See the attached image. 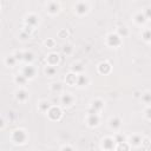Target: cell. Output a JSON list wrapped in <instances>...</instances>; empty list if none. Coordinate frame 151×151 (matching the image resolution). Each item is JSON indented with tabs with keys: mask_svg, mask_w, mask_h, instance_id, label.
I'll return each instance as SVG.
<instances>
[{
	"mask_svg": "<svg viewBox=\"0 0 151 151\" xmlns=\"http://www.w3.org/2000/svg\"><path fill=\"white\" fill-rule=\"evenodd\" d=\"M12 138H13V140L15 143L23 144V143H25V140H26V134H25L24 130H15Z\"/></svg>",
	"mask_w": 151,
	"mask_h": 151,
	"instance_id": "cell-1",
	"label": "cell"
},
{
	"mask_svg": "<svg viewBox=\"0 0 151 151\" xmlns=\"http://www.w3.org/2000/svg\"><path fill=\"white\" fill-rule=\"evenodd\" d=\"M47 115H48L50 119L58 120V119H60V117H62V110H60L59 107H57V106H53L47 111Z\"/></svg>",
	"mask_w": 151,
	"mask_h": 151,
	"instance_id": "cell-2",
	"label": "cell"
},
{
	"mask_svg": "<svg viewBox=\"0 0 151 151\" xmlns=\"http://www.w3.org/2000/svg\"><path fill=\"white\" fill-rule=\"evenodd\" d=\"M120 43H122V39L118 34H115V33H111L107 36V44L112 47H116V46H119Z\"/></svg>",
	"mask_w": 151,
	"mask_h": 151,
	"instance_id": "cell-3",
	"label": "cell"
},
{
	"mask_svg": "<svg viewBox=\"0 0 151 151\" xmlns=\"http://www.w3.org/2000/svg\"><path fill=\"white\" fill-rule=\"evenodd\" d=\"M115 144H116V140L113 138H106V139L103 140V148H104L105 151H111V150H113Z\"/></svg>",
	"mask_w": 151,
	"mask_h": 151,
	"instance_id": "cell-4",
	"label": "cell"
},
{
	"mask_svg": "<svg viewBox=\"0 0 151 151\" xmlns=\"http://www.w3.org/2000/svg\"><path fill=\"white\" fill-rule=\"evenodd\" d=\"M23 76L26 78V79H31L36 76V68L32 67V66H26L23 71Z\"/></svg>",
	"mask_w": 151,
	"mask_h": 151,
	"instance_id": "cell-5",
	"label": "cell"
},
{
	"mask_svg": "<svg viewBox=\"0 0 151 151\" xmlns=\"http://www.w3.org/2000/svg\"><path fill=\"white\" fill-rule=\"evenodd\" d=\"M47 63L50 64V66H54L59 63V56L56 53H51L47 57Z\"/></svg>",
	"mask_w": 151,
	"mask_h": 151,
	"instance_id": "cell-6",
	"label": "cell"
},
{
	"mask_svg": "<svg viewBox=\"0 0 151 151\" xmlns=\"http://www.w3.org/2000/svg\"><path fill=\"white\" fill-rule=\"evenodd\" d=\"M87 123L90 126H97L99 124V117L98 115H90L89 118H87Z\"/></svg>",
	"mask_w": 151,
	"mask_h": 151,
	"instance_id": "cell-7",
	"label": "cell"
},
{
	"mask_svg": "<svg viewBox=\"0 0 151 151\" xmlns=\"http://www.w3.org/2000/svg\"><path fill=\"white\" fill-rule=\"evenodd\" d=\"M76 11H77V13H79V14L85 13V12L87 11V4H85V3H78V4L76 5Z\"/></svg>",
	"mask_w": 151,
	"mask_h": 151,
	"instance_id": "cell-8",
	"label": "cell"
},
{
	"mask_svg": "<svg viewBox=\"0 0 151 151\" xmlns=\"http://www.w3.org/2000/svg\"><path fill=\"white\" fill-rule=\"evenodd\" d=\"M26 24L28 26H34L38 24V17L34 15V14H30L27 18H26Z\"/></svg>",
	"mask_w": 151,
	"mask_h": 151,
	"instance_id": "cell-9",
	"label": "cell"
},
{
	"mask_svg": "<svg viewBox=\"0 0 151 151\" xmlns=\"http://www.w3.org/2000/svg\"><path fill=\"white\" fill-rule=\"evenodd\" d=\"M98 70H99L100 73L106 74V73H109L110 71H111V66H110V64H107V63H102V64L99 65Z\"/></svg>",
	"mask_w": 151,
	"mask_h": 151,
	"instance_id": "cell-10",
	"label": "cell"
},
{
	"mask_svg": "<svg viewBox=\"0 0 151 151\" xmlns=\"http://www.w3.org/2000/svg\"><path fill=\"white\" fill-rule=\"evenodd\" d=\"M62 103L64 105H71L73 103V97L70 95V93H66V95H63L62 97Z\"/></svg>",
	"mask_w": 151,
	"mask_h": 151,
	"instance_id": "cell-11",
	"label": "cell"
},
{
	"mask_svg": "<svg viewBox=\"0 0 151 151\" xmlns=\"http://www.w3.org/2000/svg\"><path fill=\"white\" fill-rule=\"evenodd\" d=\"M17 98L20 102H25L28 98V92H26L25 90H19V91H17Z\"/></svg>",
	"mask_w": 151,
	"mask_h": 151,
	"instance_id": "cell-12",
	"label": "cell"
},
{
	"mask_svg": "<svg viewBox=\"0 0 151 151\" xmlns=\"http://www.w3.org/2000/svg\"><path fill=\"white\" fill-rule=\"evenodd\" d=\"M77 79H78V76H76L74 73H70L66 76V83L68 85H74L77 84Z\"/></svg>",
	"mask_w": 151,
	"mask_h": 151,
	"instance_id": "cell-13",
	"label": "cell"
},
{
	"mask_svg": "<svg viewBox=\"0 0 151 151\" xmlns=\"http://www.w3.org/2000/svg\"><path fill=\"white\" fill-rule=\"evenodd\" d=\"M103 106H104V103L102 102V100H100V99H96V100H93V102H92V107L91 109H93L95 111L97 112V111H99V110H102Z\"/></svg>",
	"mask_w": 151,
	"mask_h": 151,
	"instance_id": "cell-14",
	"label": "cell"
},
{
	"mask_svg": "<svg viewBox=\"0 0 151 151\" xmlns=\"http://www.w3.org/2000/svg\"><path fill=\"white\" fill-rule=\"evenodd\" d=\"M120 124H122V120H120V118H118V117L110 119V126L112 129H118L120 126Z\"/></svg>",
	"mask_w": 151,
	"mask_h": 151,
	"instance_id": "cell-15",
	"label": "cell"
},
{
	"mask_svg": "<svg viewBox=\"0 0 151 151\" xmlns=\"http://www.w3.org/2000/svg\"><path fill=\"white\" fill-rule=\"evenodd\" d=\"M47 9H48L50 13H56V12H58V9H59V5L57 3H50L47 5Z\"/></svg>",
	"mask_w": 151,
	"mask_h": 151,
	"instance_id": "cell-16",
	"label": "cell"
},
{
	"mask_svg": "<svg viewBox=\"0 0 151 151\" xmlns=\"http://www.w3.org/2000/svg\"><path fill=\"white\" fill-rule=\"evenodd\" d=\"M87 78L85 77V76H83V74H80V76H78V79H77V85H79V86H84V85H86L87 84Z\"/></svg>",
	"mask_w": 151,
	"mask_h": 151,
	"instance_id": "cell-17",
	"label": "cell"
},
{
	"mask_svg": "<svg viewBox=\"0 0 151 151\" xmlns=\"http://www.w3.org/2000/svg\"><path fill=\"white\" fill-rule=\"evenodd\" d=\"M142 137L138 136V135H135L132 138H131V144L135 145V146H138L139 144H142Z\"/></svg>",
	"mask_w": 151,
	"mask_h": 151,
	"instance_id": "cell-18",
	"label": "cell"
},
{
	"mask_svg": "<svg viewBox=\"0 0 151 151\" xmlns=\"http://www.w3.org/2000/svg\"><path fill=\"white\" fill-rule=\"evenodd\" d=\"M50 109H51V107H50V103L48 102H42L39 104V110H40V111H43V112H47Z\"/></svg>",
	"mask_w": 151,
	"mask_h": 151,
	"instance_id": "cell-19",
	"label": "cell"
},
{
	"mask_svg": "<svg viewBox=\"0 0 151 151\" xmlns=\"http://www.w3.org/2000/svg\"><path fill=\"white\" fill-rule=\"evenodd\" d=\"M135 20H136V23H138V24H144L146 21V18H145L144 13H138L135 17Z\"/></svg>",
	"mask_w": 151,
	"mask_h": 151,
	"instance_id": "cell-20",
	"label": "cell"
},
{
	"mask_svg": "<svg viewBox=\"0 0 151 151\" xmlns=\"http://www.w3.org/2000/svg\"><path fill=\"white\" fill-rule=\"evenodd\" d=\"M130 150V146L129 144L125 142V143H120L117 145V151H129Z\"/></svg>",
	"mask_w": 151,
	"mask_h": 151,
	"instance_id": "cell-21",
	"label": "cell"
},
{
	"mask_svg": "<svg viewBox=\"0 0 151 151\" xmlns=\"http://www.w3.org/2000/svg\"><path fill=\"white\" fill-rule=\"evenodd\" d=\"M129 34V31H128V28L125 27V26H123V27H120L119 30H118V36L120 37V38H124V37H126Z\"/></svg>",
	"mask_w": 151,
	"mask_h": 151,
	"instance_id": "cell-22",
	"label": "cell"
},
{
	"mask_svg": "<svg viewBox=\"0 0 151 151\" xmlns=\"http://www.w3.org/2000/svg\"><path fill=\"white\" fill-rule=\"evenodd\" d=\"M5 62H6V64H7L8 66H13V65L15 64V62H17V59L14 58V56H11V57H7Z\"/></svg>",
	"mask_w": 151,
	"mask_h": 151,
	"instance_id": "cell-23",
	"label": "cell"
},
{
	"mask_svg": "<svg viewBox=\"0 0 151 151\" xmlns=\"http://www.w3.org/2000/svg\"><path fill=\"white\" fill-rule=\"evenodd\" d=\"M56 71H57V70H56L54 66H47L46 70H45V72H46L47 76H54Z\"/></svg>",
	"mask_w": 151,
	"mask_h": 151,
	"instance_id": "cell-24",
	"label": "cell"
},
{
	"mask_svg": "<svg viewBox=\"0 0 151 151\" xmlns=\"http://www.w3.org/2000/svg\"><path fill=\"white\" fill-rule=\"evenodd\" d=\"M142 99L144 100L145 103L151 104V93H150V92H145V93H143V95H142Z\"/></svg>",
	"mask_w": 151,
	"mask_h": 151,
	"instance_id": "cell-25",
	"label": "cell"
},
{
	"mask_svg": "<svg viewBox=\"0 0 151 151\" xmlns=\"http://www.w3.org/2000/svg\"><path fill=\"white\" fill-rule=\"evenodd\" d=\"M24 60L25 62H32L33 60V53L31 52H24Z\"/></svg>",
	"mask_w": 151,
	"mask_h": 151,
	"instance_id": "cell-26",
	"label": "cell"
},
{
	"mask_svg": "<svg viewBox=\"0 0 151 151\" xmlns=\"http://www.w3.org/2000/svg\"><path fill=\"white\" fill-rule=\"evenodd\" d=\"M15 82L19 84V85H24L25 83H26V78L21 74V76H17L15 77Z\"/></svg>",
	"mask_w": 151,
	"mask_h": 151,
	"instance_id": "cell-27",
	"label": "cell"
},
{
	"mask_svg": "<svg viewBox=\"0 0 151 151\" xmlns=\"http://www.w3.org/2000/svg\"><path fill=\"white\" fill-rule=\"evenodd\" d=\"M143 39L146 42H151V30H146L143 32Z\"/></svg>",
	"mask_w": 151,
	"mask_h": 151,
	"instance_id": "cell-28",
	"label": "cell"
},
{
	"mask_svg": "<svg viewBox=\"0 0 151 151\" xmlns=\"http://www.w3.org/2000/svg\"><path fill=\"white\" fill-rule=\"evenodd\" d=\"M115 140H116V143L117 144H120V143H125V137L123 136V135H117L116 137H115Z\"/></svg>",
	"mask_w": 151,
	"mask_h": 151,
	"instance_id": "cell-29",
	"label": "cell"
},
{
	"mask_svg": "<svg viewBox=\"0 0 151 151\" xmlns=\"http://www.w3.org/2000/svg\"><path fill=\"white\" fill-rule=\"evenodd\" d=\"M62 89H63V86H62V84H60V83L52 84V90H53L54 92H60V91H62Z\"/></svg>",
	"mask_w": 151,
	"mask_h": 151,
	"instance_id": "cell-30",
	"label": "cell"
},
{
	"mask_svg": "<svg viewBox=\"0 0 151 151\" xmlns=\"http://www.w3.org/2000/svg\"><path fill=\"white\" fill-rule=\"evenodd\" d=\"M83 70H84V67H83L82 64H76V65H73V67H72V71H74V72H82Z\"/></svg>",
	"mask_w": 151,
	"mask_h": 151,
	"instance_id": "cell-31",
	"label": "cell"
},
{
	"mask_svg": "<svg viewBox=\"0 0 151 151\" xmlns=\"http://www.w3.org/2000/svg\"><path fill=\"white\" fill-rule=\"evenodd\" d=\"M63 51H64V53L70 54V53L72 52V46H71V45H65L64 48H63Z\"/></svg>",
	"mask_w": 151,
	"mask_h": 151,
	"instance_id": "cell-32",
	"label": "cell"
},
{
	"mask_svg": "<svg viewBox=\"0 0 151 151\" xmlns=\"http://www.w3.org/2000/svg\"><path fill=\"white\" fill-rule=\"evenodd\" d=\"M14 58L17 60H24V52H17L14 54Z\"/></svg>",
	"mask_w": 151,
	"mask_h": 151,
	"instance_id": "cell-33",
	"label": "cell"
},
{
	"mask_svg": "<svg viewBox=\"0 0 151 151\" xmlns=\"http://www.w3.org/2000/svg\"><path fill=\"white\" fill-rule=\"evenodd\" d=\"M144 15L146 19H151V8H146L144 11Z\"/></svg>",
	"mask_w": 151,
	"mask_h": 151,
	"instance_id": "cell-34",
	"label": "cell"
},
{
	"mask_svg": "<svg viewBox=\"0 0 151 151\" xmlns=\"http://www.w3.org/2000/svg\"><path fill=\"white\" fill-rule=\"evenodd\" d=\"M145 113H146V117H148L149 119H151V106L146 109V111H145Z\"/></svg>",
	"mask_w": 151,
	"mask_h": 151,
	"instance_id": "cell-35",
	"label": "cell"
},
{
	"mask_svg": "<svg viewBox=\"0 0 151 151\" xmlns=\"http://www.w3.org/2000/svg\"><path fill=\"white\" fill-rule=\"evenodd\" d=\"M62 151H73V149H72L71 146L66 145V146H64V148H63V150H62Z\"/></svg>",
	"mask_w": 151,
	"mask_h": 151,
	"instance_id": "cell-36",
	"label": "cell"
},
{
	"mask_svg": "<svg viewBox=\"0 0 151 151\" xmlns=\"http://www.w3.org/2000/svg\"><path fill=\"white\" fill-rule=\"evenodd\" d=\"M45 44H46V45H53V40H47Z\"/></svg>",
	"mask_w": 151,
	"mask_h": 151,
	"instance_id": "cell-37",
	"label": "cell"
},
{
	"mask_svg": "<svg viewBox=\"0 0 151 151\" xmlns=\"http://www.w3.org/2000/svg\"><path fill=\"white\" fill-rule=\"evenodd\" d=\"M135 97H136V98H138V97H142V96H140V93H139L138 91H136V92H135Z\"/></svg>",
	"mask_w": 151,
	"mask_h": 151,
	"instance_id": "cell-38",
	"label": "cell"
}]
</instances>
